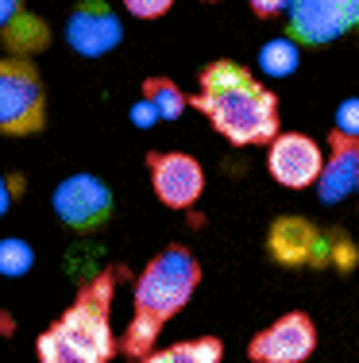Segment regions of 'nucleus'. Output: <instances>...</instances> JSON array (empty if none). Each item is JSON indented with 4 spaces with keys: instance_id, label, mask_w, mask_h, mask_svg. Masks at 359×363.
I'll list each match as a JSON object with an SVG mask.
<instances>
[{
    "instance_id": "nucleus-9",
    "label": "nucleus",
    "mask_w": 359,
    "mask_h": 363,
    "mask_svg": "<svg viewBox=\"0 0 359 363\" xmlns=\"http://www.w3.org/2000/svg\"><path fill=\"white\" fill-rule=\"evenodd\" d=\"M267 170L282 189H309L324 170V151L302 132H278L267 147Z\"/></svg>"
},
{
    "instance_id": "nucleus-19",
    "label": "nucleus",
    "mask_w": 359,
    "mask_h": 363,
    "mask_svg": "<svg viewBox=\"0 0 359 363\" xmlns=\"http://www.w3.org/2000/svg\"><path fill=\"white\" fill-rule=\"evenodd\" d=\"M124 8L135 20H162V16L174 8V0H124Z\"/></svg>"
},
{
    "instance_id": "nucleus-6",
    "label": "nucleus",
    "mask_w": 359,
    "mask_h": 363,
    "mask_svg": "<svg viewBox=\"0 0 359 363\" xmlns=\"http://www.w3.org/2000/svg\"><path fill=\"white\" fill-rule=\"evenodd\" d=\"M55 217L74 232H97L113 217V189L97 174H70L55 186Z\"/></svg>"
},
{
    "instance_id": "nucleus-10",
    "label": "nucleus",
    "mask_w": 359,
    "mask_h": 363,
    "mask_svg": "<svg viewBox=\"0 0 359 363\" xmlns=\"http://www.w3.org/2000/svg\"><path fill=\"white\" fill-rule=\"evenodd\" d=\"M267 255L278 267H332L329 255V232L305 217H278L267 232Z\"/></svg>"
},
{
    "instance_id": "nucleus-13",
    "label": "nucleus",
    "mask_w": 359,
    "mask_h": 363,
    "mask_svg": "<svg viewBox=\"0 0 359 363\" xmlns=\"http://www.w3.org/2000/svg\"><path fill=\"white\" fill-rule=\"evenodd\" d=\"M0 39L20 58H31L35 50L47 47L50 31L39 16L28 12V0H0Z\"/></svg>"
},
{
    "instance_id": "nucleus-12",
    "label": "nucleus",
    "mask_w": 359,
    "mask_h": 363,
    "mask_svg": "<svg viewBox=\"0 0 359 363\" xmlns=\"http://www.w3.org/2000/svg\"><path fill=\"white\" fill-rule=\"evenodd\" d=\"M352 194H359V135L332 124L324 170L317 178V197L324 205H336V201H344V197H352Z\"/></svg>"
},
{
    "instance_id": "nucleus-15",
    "label": "nucleus",
    "mask_w": 359,
    "mask_h": 363,
    "mask_svg": "<svg viewBox=\"0 0 359 363\" xmlns=\"http://www.w3.org/2000/svg\"><path fill=\"white\" fill-rule=\"evenodd\" d=\"M139 363H224V340L220 336H193V340L147 352Z\"/></svg>"
},
{
    "instance_id": "nucleus-18",
    "label": "nucleus",
    "mask_w": 359,
    "mask_h": 363,
    "mask_svg": "<svg viewBox=\"0 0 359 363\" xmlns=\"http://www.w3.org/2000/svg\"><path fill=\"white\" fill-rule=\"evenodd\" d=\"M329 255H332V267H336V271H352L359 263L355 244L348 240V232H340V228H329Z\"/></svg>"
},
{
    "instance_id": "nucleus-11",
    "label": "nucleus",
    "mask_w": 359,
    "mask_h": 363,
    "mask_svg": "<svg viewBox=\"0 0 359 363\" xmlns=\"http://www.w3.org/2000/svg\"><path fill=\"white\" fill-rule=\"evenodd\" d=\"M120 39H124V28H120V16L113 12L108 0H81L66 16V43L81 58L108 55L113 47H120Z\"/></svg>"
},
{
    "instance_id": "nucleus-5",
    "label": "nucleus",
    "mask_w": 359,
    "mask_h": 363,
    "mask_svg": "<svg viewBox=\"0 0 359 363\" xmlns=\"http://www.w3.org/2000/svg\"><path fill=\"white\" fill-rule=\"evenodd\" d=\"M359 28V0H290L286 35L297 47H324Z\"/></svg>"
},
{
    "instance_id": "nucleus-14",
    "label": "nucleus",
    "mask_w": 359,
    "mask_h": 363,
    "mask_svg": "<svg viewBox=\"0 0 359 363\" xmlns=\"http://www.w3.org/2000/svg\"><path fill=\"white\" fill-rule=\"evenodd\" d=\"M139 93H143V108H135L139 128H147L143 120H174V116H182V108H186L182 89H178L170 77H147V82L139 85Z\"/></svg>"
},
{
    "instance_id": "nucleus-2",
    "label": "nucleus",
    "mask_w": 359,
    "mask_h": 363,
    "mask_svg": "<svg viewBox=\"0 0 359 363\" xmlns=\"http://www.w3.org/2000/svg\"><path fill=\"white\" fill-rule=\"evenodd\" d=\"M201 286V263L190 247L170 244L151 259L139 271L132 290V317L127 328L120 336V352H127L132 359H143L155 348L159 333L166 328V321H174L190 298Z\"/></svg>"
},
{
    "instance_id": "nucleus-7",
    "label": "nucleus",
    "mask_w": 359,
    "mask_h": 363,
    "mask_svg": "<svg viewBox=\"0 0 359 363\" xmlns=\"http://www.w3.org/2000/svg\"><path fill=\"white\" fill-rule=\"evenodd\" d=\"M317 352V325L309 313H282L278 321L247 340V359L251 363H305Z\"/></svg>"
},
{
    "instance_id": "nucleus-3",
    "label": "nucleus",
    "mask_w": 359,
    "mask_h": 363,
    "mask_svg": "<svg viewBox=\"0 0 359 363\" xmlns=\"http://www.w3.org/2000/svg\"><path fill=\"white\" fill-rule=\"evenodd\" d=\"M120 286V271H101L74 294L50 328L35 340L39 363H108L120 352L113 336V298Z\"/></svg>"
},
{
    "instance_id": "nucleus-17",
    "label": "nucleus",
    "mask_w": 359,
    "mask_h": 363,
    "mask_svg": "<svg viewBox=\"0 0 359 363\" xmlns=\"http://www.w3.org/2000/svg\"><path fill=\"white\" fill-rule=\"evenodd\" d=\"M259 62H263V70H267V74H290L297 66V43L290 35L267 43V47L259 50Z\"/></svg>"
},
{
    "instance_id": "nucleus-8",
    "label": "nucleus",
    "mask_w": 359,
    "mask_h": 363,
    "mask_svg": "<svg viewBox=\"0 0 359 363\" xmlns=\"http://www.w3.org/2000/svg\"><path fill=\"white\" fill-rule=\"evenodd\" d=\"M151 189L166 209H193L205 194V167L186 151H151L147 155Z\"/></svg>"
},
{
    "instance_id": "nucleus-4",
    "label": "nucleus",
    "mask_w": 359,
    "mask_h": 363,
    "mask_svg": "<svg viewBox=\"0 0 359 363\" xmlns=\"http://www.w3.org/2000/svg\"><path fill=\"white\" fill-rule=\"evenodd\" d=\"M47 128V89L31 58H0V135H39Z\"/></svg>"
},
{
    "instance_id": "nucleus-23",
    "label": "nucleus",
    "mask_w": 359,
    "mask_h": 363,
    "mask_svg": "<svg viewBox=\"0 0 359 363\" xmlns=\"http://www.w3.org/2000/svg\"><path fill=\"white\" fill-rule=\"evenodd\" d=\"M205 4H220V0H205Z\"/></svg>"
},
{
    "instance_id": "nucleus-16",
    "label": "nucleus",
    "mask_w": 359,
    "mask_h": 363,
    "mask_svg": "<svg viewBox=\"0 0 359 363\" xmlns=\"http://www.w3.org/2000/svg\"><path fill=\"white\" fill-rule=\"evenodd\" d=\"M31 263H35V252H31L28 240H20V236L0 240V274H4V279H20V274H28Z\"/></svg>"
},
{
    "instance_id": "nucleus-22",
    "label": "nucleus",
    "mask_w": 359,
    "mask_h": 363,
    "mask_svg": "<svg viewBox=\"0 0 359 363\" xmlns=\"http://www.w3.org/2000/svg\"><path fill=\"white\" fill-rule=\"evenodd\" d=\"M247 4H251V12L259 16V20H270V16L286 12V8H290V0H247Z\"/></svg>"
},
{
    "instance_id": "nucleus-1",
    "label": "nucleus",
    "mask_w": 359,
    "mask_h": 363,
    "mask_svg": "<svg viewBox=\"0 0 359 363\" xmlns=\"http://www.w3.org/2000/svg\"><path fill=\"white\" fill-rule=\"evenodd\" d=\"M190 105L236 147H263L278 135V97L232 58L205 66Z\"/></svg>"
},
{
    "instance_id": "nucleus-20",
    "label": "nucleus",
    "mask_w": 359,
    "mask_h": 363,
    "mask_svg": "<svg viewBox=\"0 0 359 363\" xmlns=\"http://www.w3.org/2000/svg\"><path fill=\"white\" fill-rule=\"evenodd\" d=\"M16 197H23V178L20 174H4V170H0V217L12 209Z\"/></svg>"
},
{
    "instance_id": "nucleus-21",
    "label": "nucleus",
    "mask_w": 359,
    "mask_h": 363,
    "mask_svg": "<svg viewBox=\"0 0 359 363\" xmlns=\"http://www.w3.org/2000/svg\"><path fill=\"white\" fill-rule=\"evenodd\" d=\"M336 128H344V132L359 135V101H348V105L340 108V116H336Z\"/></svg>"
}]
</instances>
